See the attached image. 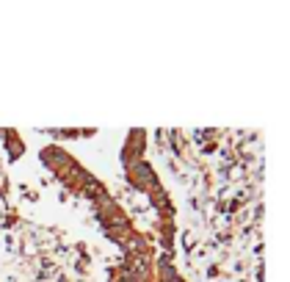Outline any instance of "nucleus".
Returning a JSON list of instances; mask_svg holds the SVG:
<instances>
[{"mask_svg": "<svg viewBox=\"0 0 290 282\" xmlns=\"http://www.w3.org/2000/svg\"><path fill=\"white\" fill-rule=\"evenodd\" d=\"M111 282H185V277L174 268L171 257L161 252V244L147 238L144 244L119 255Z\"/></svg>", "mask_w": 290, "mask_h": 282, "instance_id": "nucleus-1", "label": "nucleus"}]
</instances>
